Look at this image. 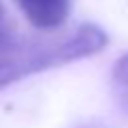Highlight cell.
<instances>
[{"label":"cell","instance_id":"cell-1","mask_svg":"<svg viewBox=\"0 0 128 128\" xmlns=\"http://www.w3.org/2000/svg\"><path fill=\"white\" fill-rule=\"evenodd\" d=\"M106 44V32L94 24H80L54 34H20L10 30L0 38V88L30 74L98 54Z\"/></svg>","mask_w":128,"mask_h":128},{"label":"cell","instance_id":"cell-2","mask_svg":"<svg viewBox=\"0 0 128 128\" xmlns=\"http://www.w3.org/2000/svg\"><path fill=\"white\" fill-rule=\"evenodd\" d=\"M26 20L38 30L60 28L68 14L72 0H14Z\"/></svg>","mask_w":128,"mask_h":128},{"label":"cell","instance_id":"cell-3","mask_svg":"<svg viewBox=\"0 0 128 128\" xmlns=\"http://www.w3.org/2000/svg\"><path fill=\"white\" fill-rule=\"evenodd\" d=\"M112 92L118 104L128 112V54L122 56L112 70Z\"/></svg>","mask_w":128,"mask_h":128},{"label":"cell","instance_id":"cell-4","mask_svg":"<svg viewBox=\"0 0 128 128\" xmlns=\"http://www.w3.org/2000/svg\"><path fill=\"white\" fill-rule=\"evenodd\" d=\"M10 30H12V26H10V20H8V16H6L4 4H2V0H0V38H2L4 34H8Z\"/></svg>","mask_w":128,"mask_h":128}]
</instances>
